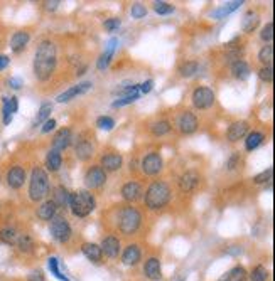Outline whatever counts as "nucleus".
<instances>
[{"label": "nucleus", "instance_id": "nucleus-1", "mask_svg": "<svg viewBox=\"0 0 275 281\" xmlns=\"http://www.w3.org/2000/svg\"><path fill=\"white\" fill-rule=\"evenodd\" d=\"M56 46L51 41L39 42L34 57V74L39 81H47L56 69Z\"/></svg>", "mask_w": 275, "mask_h": 281}, {"label": "nucleus", "instance_id": "nucleus-2", "mask_svg": "<svg viewBox=\"0 0 275 281\" xmlns=\"http://www.w3.org/2000/svg\"><path fill=\"white\" fill-rule=\"evenodd\" d=\"M171 201V189L166 182H154L146 192V206L149 209L157 211L166 207Z\"/></svg>", "mask_w": 275, "mask_h": 281}, {"label": "nucleus", "instance_id": "nucleus-3", "mask_svg": "<svg viewBox=\"0 0 275 281\" xmlns=\"http://www.w3.org/2000/svg\"><path fill=\"white\" fill-rule=\"evenodd\" d=\"M47 192H49V177L44 168L36 167L29 180V197L34 202H41L42 199H46Z\"/></svg>", "mask_w": 275, "mask_h": 281}, {"label": "nucleus", "instance_id": "nucleus-4", "mask_svg": "<svg viewBox=\"0 0 275 281\" xmlns=\"http://www.w3.org/2000/svg\"><path fill=\"white\" fill-rule=\"evenodd\" d=\"M95 207H96V201L88 191H78V192L71 194L70 209L76 217L90 216L91 212L95 211Z\"/></svg>", "mask_w": 275, "mask_h": 281}, {"label": "nucleus", "instance_id": "nucleus-5", "mask_svg": "<svg viewBox=\"0 0 275 281\" xmlns=\"http://www.w3.org/2000/svg\"><path fill=\"white\" fill-rule=\"evenodd\" d=\"M141 221H142L141 212L132 206H127V207H123L122 212H120L118 229L122 231V234H125V236L135 234L139 227H141Z\"/></svg>", "mask_w": 275, "mask_h": 281}, {"label": "nucleus", "instance_id": "nucleus-6", "mask_svg": "<svg viewBox=\"0 0 275 281\" xmlns=\"http://www.w3.org/2000/svg\"><path fill=\"white\" fill-rule=\"evenodd\" d=\"M51 236L57 243H67L71 239V226L66 221V217L54 216L51 219Z\"/></svg>", "mask_w": 275, "mask_h": 281}, {"label": "nucleus", "instance_id": "nucleus-7", "mask_svg": "<svg viewBox=\"0 0 275 281\" xmlns=\"http://www.w3.org/2000/svg\"><path fill=\"white\" fill-rule=\"evenodd\" d=\"M192 103H194L196 108L199 110H208L215 103V93L211 88H206V86H201V88H196L192 91Z\"/></svg>", "mask_w": 275, "mask_h": 281}, {"label": "nucleus", "instance_id": "nucleus-8", "mask_svg": "<svg viewBox=\"0 0 275 281\" xmlns=\"http://www.w3.org/2000/svg\"><path fill=\"white\" fill-rule=\"evenodd\" d=\"M107 182V172L103 170L100 165L90 167L85 173V183L88 189H100Z\"/></svg>", "mask_w": 275, "mask_h": 281}, {"label": "nucleus", "instance_id": "nucleus-9", "mask_svg": "<svg viewBox=\"0 0 275 281\" xmlns=\"http://www.w3.org/2000/svg\"><path fill=\"white\" fill-rule=\"evenodd\" d=\"M142 170L146 175H156L162 170V157L157 152H152L144 157L142 160Z\"/></svg>", "mask_w": 275, "mask_h": 281}, {"label": "nucleus", "instance_id": "nucleus-10", "mask_svg": "<svg viewBox=\"0 0 275 281\" xmlns=\"http://www.w3.org/2000/svg\"><path fill=\"white\" fill-rule=\"evenodd\" d=\"M177 128L182 135H191L197 130V118L191 111H184L179 118H177Z\"/></svg>", "mask_w": 275, "mask_h": 281}, {"label": "nucleus", "instance_id": "nucleus-11", "mask_svg": "<svg viewBox=\"0 0 275 281\" xmlns=\"http://www.w3.org/2000/svg\"><path fill=\"white\" fill-rule=\"evenodd\" d=\"M117 44H118V39L117 37H112L107 42V49H105V52L98 57V61H96V67H98L100 71L107 69V67L110 66V62H112V57L115 54V49H117Z\"/></svg>", "mask_w": 275, "mask_h": 281}, {"label": "nucleus", "instance_id": "nucleus-12", "mask_svg": "<svg viewBox=\"0 0 275 281\" xmlns=\"http://www.w3.org/2000/svg\"><path fill=\"white\" fill-rule=\"evenodd\" d=\"M91 86H93V84H91L90 81H85V83L76 84V86H73V88L66 89L64 93H61L59 96H57V101H59V103H67V101H71L73 98H76V96L83 95L88 89H91Z\"/></svg>", "mask_w": 275, "mask_h": 281}, {"label": "nucleus", "instance_id": "nucleus-13", "mask_svg": "<svg viewBox=\"0 0 275 281\" xmlns=\"http://www.w3.org/2000/svg\"><path fill=\"white\" fill-rule=\"evenodd\" d=\"M24 182H26V170H24L22 167H12L11 170L7 172V183L11 189H21L24 185Z\"/></svg>", "mask_w": 275, "mask_h": 281}, {"label": "nucleus", "instance_id": "nucleus-14", "mask_svg": "<svg viewBox=\"0 0 275 281\" xmlns=\"http://www.w3.org/2000/svg\"><path fill=\"white\" fill-rule=\"evenodd\" d=\"M123 163V158L122 155L118 153H107L101 157V168H103L105 172H117L120 167H122Z\"/></svg>", "mask_w": 275, "mask_h": 281}, {"label": "nucleus", "instance_id": "nucleus-15", "mask_svg": "<svg viewBox=\"0 0 275 281\" xmlns=\"http://www.w3.org/2000/svg\"><path fill=\"white\" fill-rule=\"evenodd\" d=\"M71 143V130L70 128H61L59 132L54 135V140H52V150L56 152H62L70 147Z\"/></svg>", "mask_w": 275, "mask_h": 281}, {"label": "nucleus", "instance_id": "nucleus-16", "mask_svg": "<svg viewBox=\"0 0 275 281\" xmlns=\"http://www.w3.org/2000/svg\"><path fill=\"white\" fill-rule=\"evenodd\" d=\"M199 183V175L194 170H189L186 173H182L179 177V189L182 192H192Z\"/></svg>", "mask_w": 275, "mask_h": 281}, {"label": "nucleus", "instance_id": "nucleus-17", "mask_svg": "<svg viewBox=\"0 0 275 281\" xmlns=\"http://www.w3.org/2000/svg\"><path fill=\"white\" fill-rule=\"evenodd\" d=\"M101 253H105L108 258H117L120 254V241L115 236H108L101 241Z\"/></svg>", "mask_w": 275, "mask_h": 281}, {"label": "nucleus", "instance_id": "nucleus-18", "mask_svg": "<svg viewBox=\"0 0 275 281\" xmlns=\"http://www.w3.org/2000/svg\"><path fill=\"white\" fill-rule=\"evenodd\" d=\"M144 273H146V276L149 279L159 281L162 278V274H161V261H159L157 258H149L146 261V266H144Z\"/></svg>", "mask_w": 275, "mask_h": 281}, {"label": "nucleus", "instance_id": "nucleus-19", "mask_svg": "<svg viewBox=\"0 0 275 281\" xmlns=\"http://www.w3.org/2000/svg\"><path fill=\"white\" fill-rule=\"evenodd\" d=\"M247 132H248V123L247 122H235L228 128L226 137H228L230 142H238V140H242L245 135H247Z\"/></svg>", "mask_w": 275, "mask_h": 281}, {"label": "nucleus", "instance_id": "nucleus-20", "mask_svg": "<svg viewBox=\"0 0 275 281\" xmlns=\"http://www.w3.org/2000/svg\"><path fill=\"white\" fill-rule=\"evenodd\" d=\"M141 258H142V253H141V248H139L137 244L127 246V249H125L123 254H122L123 264H127V266H135L139 261H141Z\"/></svg>", "mask_w": 275, "mask_h": 281}, {"label": "nucleus", "instance_id": "nucleus-21", "mask_svg": "<svg viewBox=\"0 0 275 281\" xmlns=\"http://www.w3.org/2000/svg\"><path fill=\"white\" fill-rule=\"evenodd\" d=\"M29 39H31L29 32H24V31L16 32L11 39V49L16 52V54L22 52L24 49H26V46L29 44Z\"/></svg>", "mask_w": 275, "mask_h": 281}, {"label": "nucleus", "instance_id": "nucleus-22", "mask_svg": "<svg viewBox=\"0 0 275 281\" xmlns=\"http://www.w3.org/2000/svg\"><path fill=\"white\" fill-rule=\"evenodd\" d=\"M141 194H142V187H141V183L139 182H127L125 185L122 187V197L125 199V201H137L139 197H141Z\"/></svg>", "mask_w": 275, "mask_h": 281}, {"label": "nucleus", "instance_id": "nucleus-23", "mask_svg": "<svg viewBox=\"0 0 275 281\" xmlns=\"http://www.w3.org/2000/svg\"><path fill=\"white\" fill-rule=\"evenodd\" d=\"M93 153H95V147H93V143L90 142V140H80L78 143H76V157H78L80 160H90L91 157H93Z\"/></svg>", "mask_w": 275, "mask_h": 281}, {"label": "nucleus", "instance_id": "nucleus-24", "mask_svg": "<svg viewBox=\"0 0 275 281\" xmlns=\"http://www.w3.org/2000/svg\"><path fill=\"white\" fill-rule=\"evenodd\" d=\"M56 211H57V206L54 204L52 201H46L42 202V204L37 207V217H39L41 221H51L52 217L56 216Z\"/></svg>", "mask_w": 275, "mask_h": 281}, {"label": "nucleus", "instance_id": "nucleus-25", "mask_svg": "<svg viewBox=\"0 0 275 281\" xmlns=\"http://www.w3.org/2000/svg\"><path fill=\"white\" fill-rule=\"evenodd\" d=\"M81 251L86 256V259L93 261V263H100L101 258H103V253H101V248L95 243H85L81 246Z\"/></svg>", "mask_w": 275, "mask_h": 281}, {"label": "nucleus", "instance_id": "nucleus-26", "mask_svg": "<svg viewBox=\"0 0 275 281\" xmlns=\"http://www.w3.org/2000/svg\"><path fill=\"white\" fill-rule=\"evenodd\" d=\"M258 22H260L258 14H257V12H253V11H248V12L243 16V19H242V31H243V32H247V34L253 32L255 29H257Z\"/></svg>", "mask_w": 275, "mask_h": 281}, {"label": "nucleus", "instance_id": "nucleus-27", "mask_svg": "<svg viewBox=\"0 0 275 281\" xmlns=\"http://www.w3.org/2000/svg\"><path fill=\"white\" fill-rule=\"evenodd\" d=\"M231 72H233V76L236 77V79H248L250 77V72H252V69H250V66H248V62H245V61H236L231 64Z\"/></svg>", "mask_w": 275, "mask_h": 281}, {"label": "nucleus", "instance_id": "nucleus-28", "mask_svg": "<svg viewBox=\"0 0 275 281\" xmlns=\"http://www.w3.org/2000/svg\"><path fill=\"white\" fill-rule=\"evenodd\" d=\"M52 202L57 206V207H70V202H71V194L67 192V189H64L62 185L56 187L54 191V199H52Z\"/></svg>", "mask_w": 275, "mask_h": 281}, {"label": "nucleus", "instance_id": "nucleus-29", "mask_svg": "<svg viewBox=\"0 0 275 281\" xmlns=\"http://www.w3.org/2000/svg\"><path fill=\"white\" fill-rule=\"evenodd\" d=\"M245 279H247V271H245V268L243 266H235L226 274L221 276L218 281H245Z\"/></svg>", "mask_w": 275, "mask_h": 281}, {"label": "nucleus", "instance_id": "nucleus-30", "mask_svg": "<svg viewBox=\"0 0 275 281\" xmlns=\"http://www.w3.org/2000/svg\"><path fill=\"white\" fill-rule=\"evenodd\" d=\"M61 165H62V157H61V153L56 152V150H51V152L47 153V157H46V167H47V170L57 172V170L61 168Z\"/></svg>", "mask_w": 275, "mask_h": 281}, {"label": "nucleus", "instance_id": "nucleus-31", "mask_svg": "<svg viewBox=\"0 0 275 281\" xmlns=\"http://www.w3.org/2000/svg\"><path fill=\"white\" fill-rule=\"evenodd\" d=\"M17 239H19V232L14 229V227H2V229H0V241H2L4 244L14 246L17 243Z\"/></svg>", "mask_w": 275, "mask_h": 281}, {"label": "nucleus", "instance_id": "nucleus-32", "mask_svg": "<svg viewBox=\"0 0 275 281\" xmlns=\"http://www.w3.org/2000/svg\"><path fill=\"white\" fill-rule=\"evenodd\" d=\"M243 2H230V4H226L225 7H220V9H216V11H213L211 12V17L213 19H223V17H226V16H230L231 12H235L236 9H238L240 6H242Z\"/></svg>", "mask_w": 275, "mask_h": 281}, {"label": "nucleus", "instance_id": "nucleus-33", "mask_svg": "<svg viewBox=\"0 0 275 281\" xmlns=\"http://www.w3.org/2000/svg\"><path fill=\"white\" fill-rule=\"evenodd\" d=\"M263 133H260V132H252V133H248V137L247 140H245V148L248 150V152H252V150L255 148H258L260 145L263 143Z\"/></svg>", "mask_w": 275, "mask_h": 281}, {"label": "nucleus", "instance_id": "nucleus-34", "mask_svg": "<svg viewBox=\"0 0 275 281\" xmlns=\"http://www.w3.org/2000/svg\"><path fill=\"white\" fill-rule=\"evenodd\" d=\"M51 113H52V105L51 103H42L39 111H37L36 120H34V125L37 127V125L47 122V120H49V116H51Z\"/></svg>", "mask_w": 275, "mask_h": 281}, {"label": "nucleus", "instance_id": "nucleus-35", "mask_svg": "<svg viewBox=\"0 0 275 281\" xmlns=\"http://www.w3.org/2000/svg\"><path fill=\"white\" fill-rule=\"evenodd\" d=\"M16 246L19 248L21 253H31V251L34 249V241L29 234H19V239H17Z\"/></svg>", "mask_w": 275, "mask_h": 281}, {"label": "nucleus", "instance_id": "nucleus-36", "mask_svg": "<svg viewBox=\"0 0 275 281\" xmlns=\"http://www.w3.org/2000/svg\"><path fill=\"white\" fill-rule=\"evenodd\" d=\"M272 59H273V46L272 44L263 46L258 52V61L263 62V66H270L272 64Z\"/></svg>", "mask_w": 275, "mask_h": 281}, {"label": "nucleus", "instance_id": "nucleus-37", "mask_svg": "<svg viewBox=\"0 0 275 281\" xmlns=\"http://www.w3.org/2000/svg\"><path fill=\"white\" fill-rule=\"evenodd\" d=\"M47 266H49L51 273L54 274L57 279H61V281H70V278H67L66 274L61 273V269H59V259H57V258H54V256H51V258L47 259Z\"/></svg>", "mask_w": 275, "mask_h": 281}, {"label": "nucleus", "instance_id": "nucleus-38", "mask_svg": "<svg viewBox=\"0 0 275 281\" xmlns=\"http://www.w3.org/2000/svg\"><path fill=\"white\" fill-rule=\"evenodd\" d=\"M171 123L167 122V120H161V122H156L152 125V133L156 135V137H162V135H166L171 132Z\"/></svg>", "mask_w": 275, "mask_h": 281}, {"label": "nucleus", "instance_id": "nucleus-39", "mask_svg": "<svg viewBox=\"0 0 275 281\" xmlns=\"http://www.w3.org/2000/svg\"><path fill=\"white\" fill-rule=\"evenodd\" d=\"M197 67H199V64H197L196 61H187V62H184V64L179 67V72H181V76L191 77V76H194L197 72Z\"/></svg>", "mask_w": 275, "mask_h": 281}, {"label": "nucleus", "instance_id": "nucleus-40", "mask_svg": "<svg viewBox=\"0 0 275 281\" xmlns=\"http://www.w3.org/2000/svg\"><path fill=\"white\" fill-rule=\"evenodd\" d=\"M139 96H141V93H132V95H127V96H122V98L115 100L112 103V106H113V108H122V106L132 105V103H135V101L139 100Z\"/></svg>", "mask_w": 275, "mask_h": 281}, {"label": "nucleus", "instance_id": "nucleus-41", "mask_svg": "<svg viewBox=\"0 0 275 281\" xmlns=\"http://www.w3.org/2000/svg\"><path fill=\"white\" fill-rule=\"evenodd\" d=\"M267 278H268V273L262 264L255 266L252 269V274H250V279L252 281H267Z\"/></svg>", "mask_w": 275, "mask_h": 281}, {"label": "nucleus", "instance_id": "nucleus-42", "mask_svg": "<svg viewBox=\"0 0 275 281\" xmlns=\"http://www.w3.org/2000/svg\"><path fill=\"white\" fill-rule=\"evenodd\" d=\"M96 127L110 132V130H113V127H115V120L110 118V116H100V118L96 120Z\"/></svg>", "mask_w": 275, "mask_h": 281}, {"label": "nucleus", "instance_id": "nucleus-43", "mask_svg": "<svg viewBox=\"0 0 275 281\" xmlns=\"http://www.w3.org/2000/svg\"><path fill=\"white\" fill-rule=\"evenodd\" d=\"M154 11H156L159 16H167V14H171L174 11V7L167 2H156L154 4Z\"/></svg>", "mask_w": 275, "mask_h": 281}, {"label": "nucleus", "instance_id": "nucleus-44", "mask_svg": "<svg viewBox=\"0 0 275 281\" xmlns=\"http://www.w3.org/2000/svg\"><path fill=\"white\" fill-rule=\"evenodd\" d=\"M272 173H273V168L268 167L267 170H263L262 173H258V175L253 177V182L255 183H267L272 180Z\"/></svg>", "mask_w": 275, "mask_h": 281}, {"label": "nucleus", "instance_id": "nucleus-45", "mask_svg": "<svg viewBox=\"0 0 275 281\" xmlns=\"http://www.w3.org/2000/svg\"><path fill=\"white\" fill-rule=\"evenodd\" d=\"M258 76H260V79L265 81V83H272V81H273V69H272V66H263L262 69L258 71Z\"/></svg>", "mask_w": 275, "mask_h": 281}, {"label": "nucleus", "instance_id": "nucleus-46", "mask_svg": "<svg viewBox=\"0 0 275 281\" xmlns=\"http://www.w3.org/2000/svg\"><path fill=\"white\" fill-rule=\"evenodd\" d=\"M130 14H132L133 19H142L147 16V9L142 4H133L132 9H130Z\"/></svg>", "mask_w": 275, "mask_h": 281}, {"label": "nucleus", "instance_id": "nucleus-47", "mask_svg": "<svg viewBox=\"0 0 275 281\" xmlns=\"http://www.w3.org/2000/svg\"><path fill=\"white\" fill-rule=\"evenodd\" d=\"M260 37L263 39L265 42H270L273 39V24L268 22L267 26L262 29V34H260Z\"/></svg>", "mask_w": 275, "mask_h": 281}, {"label": "nucleus", "instance_id": "nucleus-48", "mask_svg": "<svg viewBox=\"0 0 275 281\" xmlns=\"http://www.w3.org/2000/svg\"><path fill=\"white\" fill-rule=\"evenodd\" d=\"M238 163H240V153L235 152V153H231V157L228 158V162H226V167H228V170H235V168L238 167Z\"/></svg>", "mask_w": 275, "mask_h": 281}, {"label": "nucleus", "instance_id": "nucleus-49", "mask_svg": "<svg viewBox=\"0 0 275 281\" xmlns=\"http://www.w3.org/2000/svg\"><path fill=\"white\" fill-rule=\"evenodd\" d=\"M120 19H108V21H105V24H103V27L107 29V31H110V32H113V31H117V29L120 27Z\"/></svg>", "mask_w": 275, "mask_h": 281}, {"label": "nucleus", "instance_id": "nucleus-50", "mask_svg": "<svg viewBox=\"0 0 275 281\" xmlns=\"http://www.w3.org/2000/svg\"><path fill=\"white\" fill-rule=\"evenodd\" d=\"M27 281H46L44 279V273H42L41 269H34V271H31V273H29Z\"/></svg>", "mask_w": 275, "mask_h": 281}, {"label": "nucleus", "instance_id": "nucleus-51", "mask_svg": "<svg viewBox=\"0 0 275 281\" xmlns=\"http://www.w3.org/2000/svg\"><path fill=\"white\" fill-rule=\"evenodd\" d=\"M152 88H154V81H152V79H147V81H144L142 84H139V91H141L142 95L151 93Z\"/></svg>", "mask_w": 275, "mask_h": 281}, {"label": "nucleus", "instance_id": "nucleus-52", "mask_svg": "<svg viewBox=\"0 0 275 281\" xmlns=\"http://www.w3.org/2000/svg\"><path fill=\"white\" fill-rule=\"evenodd\" d=\"M9 86H11L12 89H21L22 86H24V81L21 79V77H17V76H14L9 79Z\"/></svg>", "mask_w": 275, "mask_h": 281}, {"label": "nucleus", "instance_id": "nucleus-53", "mask_svg": "<svg viewBox=\"0 0 275 281\" xmlns=\"http://www.w3.org/2000/svg\"><path fill=\"white\" fill-rule=\"evenodd\" d=\"M54 128H56V120L49 118L47 122H44V127H42L41 132H42V133H49V132H52Z\"/></svg>", "mask_w": 275, "mask_h": 281}, {"label": "nucleus", "instance_id": "nucleus-54", "mask_svg": "<svg viewBox=\"0 0 275 281\" xmlns=\"http://www.w3.org/2000/svg\"><path fill=\"white\" fill-rule=\"evenodd\" d=\"M9 108H11L12 115L19 110V100L16 98V96H12V98H9Z\"/></svg>", "mask_w": 275, "mask_h": 281}, {"label": "nucleus", "instance_id": "nucleus-55", "mask_svg": "<svg viewBox=\"0 0 275 281\" xmlns=\"http://www.w3.org/2000/svg\"><path fill=\"white\" fill-rule=\"evenodd\" d=\"M9 62H11V59H9V56H6V54H0V71L6 69V67L9 66Z\"/></svg>", "mask_w": 275, "mask_h": 281}, {"label": "nucleus", "instance_id": "nucleus-56", "mask_svg": "<svg viewBox=\"0 0 275 281\" xmlns=\"http://www.w3.org/2000/svg\"><path fill=\"white\" fill-rule=\"evenodd\" d=\"M44 6H46L47 11H56L57 6H59V2H57V0H54V2H46Z\"/></svg>", "mask_w": 275, "mask_h": 281}, {"label": "nucleus", "instance_id": "nucleus-57", "mask_svg": "<svg viewBox=\"0 0 275 281\" xmlns=\"http://www.w3.org/2000/svg\"><path fill=\"white\" fill-rule=\"evenodd\" d=\"M240 253H242V249L238 246H233L231 249H228V254H240Z\"/></svg>", "mask_w": 275, "mask_h": 281}]
</instances>
